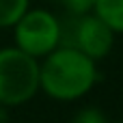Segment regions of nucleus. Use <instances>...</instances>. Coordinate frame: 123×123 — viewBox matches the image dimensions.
Segmentation results:
<instances>
[{"label":"nucleus","mask_w":123,"mask_h":123,"mask_svg":"<svg viewBox=\"0 0 123 123\" xmlns=\"http://www.w3.org/2000/svg\"><path fill=\"white\" fill-rule=\"evenodd\" d=\"M97 82V63L74 45L63 43L39 61V93L54 102H78L86 97Z\"/></svg>","instance_id":"obj_1"},{"label":"nucleus","mask_w":123,"mask_h":123,"mask_svg":"<svg viewBox=\"0 0 123 123\" xmlns=\"http://www.w3.org/2000/svg\"><path fill=\"white\" fill-rule=\"evenodd\" d=\"M13 43L24 54L41 61L65 41V22L48 6H30L13 26Z\"/></svg>","instance_id":"obj_2"},{"label":"nucleus","mask_w":123,"mask_h":123,"mask_svg":"<svg viewBox=\"0 0 123 123\" xmlns=\"http://www.w3.org/2000/svg\"><path fill=\"white\" fill-rule=\"evenodd\" d=\"M39 93V61L15 45L0 48V106L17 108Z\"/></svg>","instance_id":"obj_3"},{"label":"nucleus","mask_w":123,"mask_h":123,"mask_svg":"<svg viewBox=\"0 0 123 123\" xmlns=\"http://www.w3.org/2000/svg\"><path fill=\"white\" fill-rule=\"evenodd\" d=\"M117 35L93 13L76 15L69 24H65V41L67 45H74L95 63L104 61L112 48H115Z\"/></svg>","instance_id":"obj_4"},{"label":"nucleus","mask_w":123,"mask_h":123,"mask_svg":"<svg viewBox=\"0 0 123 123\" xmlns=\"http://www.w3.org/2000/svg\"><path fill=\"white\" fill-rule=\"evenodd\" d=\"M93 15H97L117 37L123 35V0H95Z\"/></svg>","instance_id":"obj_5"},{"label":"nucleus","mask_w":123,"mask_h":123,"mask_svg":"<svg viewBox=\"0 0 123 123\" xmlns=\"http://www.w3.org/2000/svg\"><path fill=\"white\" fill-rule=\"evenodd\" d=\"M32 6V0H0V30L11 26Z\"/></svg>","instance_id":"obj_6"},{"label":"nucleus","mask_w":123,"mask_h":123,"mask_svg":"<svg viewBox=\"0 0 123 123\" xmlns=\"http://www.w3.org/2000/svg\"><path fill=\"white\" fill-rule=\"evenodd\" d=\"M71 123H108V119L97 106H84L71 117Z\"/></svg>","instance_id":"obj_7"},{"label":"nucleus","mask_w":123,"mask_h":123,"mask_svg":"<svg viewBox=\"0 0 123 123\" xmlns=\"http://www.w3.org/2000/svg\"><path fill=\"white\" fill-rule=\"evenodd\" d=\"M58 2L63 4V9L69 17L93 13V6H95V0H58Z\"/></svg>","instance_id":"obj_8"},{"label":"nucleus","mask_w":123,"mask_h":123,"mask_svg":"<svg viewBox=\"0 0 123 123\" xmlns=\"http://www.w3.org/2000/svg\"><path fill=\"white\" fill-rule=\"evenodd\" d=\"M0 123H9V108L0 106Z\"/></svg>","instance_id":"obj_9"},{"label":"nucleus","mask_w":123,"mask_h":123,"mask_svg":"<svg viewBox=\"0 0 123 123\" xmlns=\"http://www.w3.org/2000/svg\"><path fill=\"white\" fill-rule=\"evenodd\" d=\"M108 123H110V121H108ZM112 123H123V121H112Z\"/></svg>","instance_id":"obj_10"},{"label":"nucleus","mask_w":123,"mask_h":123,"mask_svg":"<svg viewBox=\"0 0 123 123\" xmlns=\"http://www.w3.org/2000/svg\"><path fill=\"white\" fill-rule=\"evenodd\" d=\"M48 2H58V0H48Z\"/></svg>","instance_id":"obj_11"}]
</instances>
